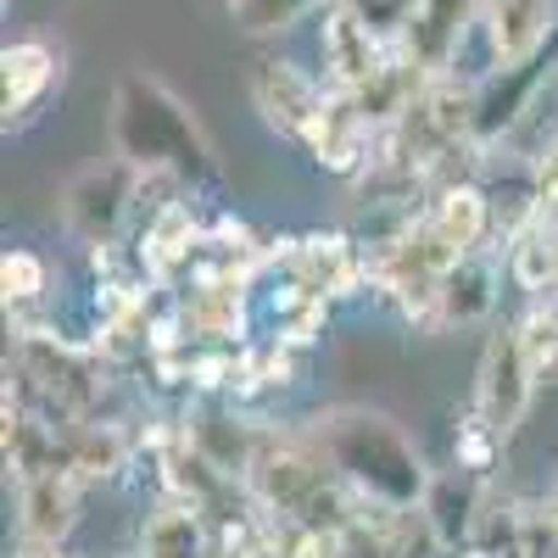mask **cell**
I'll return each instance as SVG.
<instances>
[{"mask_svg":"<svg viewBox=\"0 0 558 558\" xmlns=\"http://www.w3.org/2000/svg\"><path fill=\"white\" fill-rule=\"evenodd\" d=\"M17 558H62V542H57V536L23 531V536H17Z\"/></svg>","mask_w":558,"mask_h":558,"instance_id":"cell-24","label":"cell"},{"mask_svg":"<svg viewBox=\"0 0 558 558\" xmlns=\"http://www.w3.org/2000/svg\"><path fill=\"white\" fill-rule=\"evenodd\" d=\"M68 525H73V475L68 470H34L23 481V531L62 542Z\"/></svg>","mask_w":558,"mask_h":558,"instance_id":"cell-17","label":"cell"},{"mask_svg":"<svg viewBox=\"0 0 558 558\" xmlns=\"http://www.w3.org/2000/svg\"><path fill=\"white\" fill-rule=\"evenodd\" d=\"M235 28L241 34H279V28H291L313 12H324V0H235Z\"/></svg>","mask_w":558,"mask_h":558,"instance_id":"cell-21","label":"cell"},{"mask_svg":"<svg viewBox=\"0 0 558 558\" xmlns=\"http://www.w3.org/2000/svg\"><path fill=\"white\" fill-rule=\"evenodd\" d=\"M62 57L45 39H17L0 51V84H7V123H28L34 107L57 89Z\"/></svg>","mask_w":558,"mask_h":558,"instance_id":"cell-13","label":"cell"},{"mask_svg":"<svg viewBox=\"0 0 558 558\" xmlns=\"http://www.w3.org/2000/svg\"><path fill=\"white\" fill-rule=\"evenodd\" d=\"M481 34H486L492 68L536 62L553 34V0H497V7L481 12Z\"/></svg>","mask_w":558,"mask_h":558,"instance_id":"cell-12","label":"cell"},{"mask_svg":"<svg viewBox=\"0 0 558 558\" xmlns=\"http://www.w3.org/2000/svg\"><path fill=\"white\" fill-rule=\"evenodd\" d=\"M324 302H330V296L307 291L302 279L274 274V286H268V318H274V336H279V341H291V347H307V341L324 330Z\"/></svg>","mask_w":558,"mask_h":558,"instance_id":"cell-16","label":"cell"},{"mask_svg":"<svg viewBox=\"0 0 558 558\" xmlns=\"http://www.w3.org/2000/svg\"><path fill=\"white\" fill-rule=\"evenodd\" d=\"M375 140H380V129L368 123V112L357 107L352 89H330V101L313 118L302 146L324 173H363L368 157H375Z\"/></svg>","mask_w":558,"mask_h":558,"instance_id":"cell-8","label":"cell"},{"mask_svg":"<svg viewBox=\"0 0 558 558\" xmlns=\"http://www.w3.org/2000/svg\"><path fill=\"white\" fill-rule=\"evenodd\" d=\"M268 274H291L318 296H352L357 286H368V252H357V241L347 235H302L268 257Z\"/></svg>","mask_w":558,"mask_h":558,"instance_id":"cell-6","label":"cell"},{"mask_svg":"<svg viewBox=\"0 0 558 558\" xmlns=\"http://www.w3.org/2000/svg\"><path fill=\"white\" fill-rule=\"evenodd\" d=\"M520 330V347L536 368V380H558V302L536 296V307L514 324Z\"/></svg>","mask_w":558,"mask_h":558,"instance_id":"cell-19","label":"cell"},{"mask_svg":"<svg viewBox=\"0 0 558 558\" xmlns=\"http://www.w3.org/2000/svg\"><path fill=\"white\" fill-rule=\"evenodd\" d=\"M425 218L441 229L458 252H481V241L492 235V191H481L475 179L436 184V202H430Z\"/></svg>","mask_w":558,"mask_h":558,"instance_id":"cell-15","label":"cell"},{"mask_svg":"<svg viewBox=\"0 0 558 558\" xmlns=\"http://www.w3.org/2000/svg\"><path fill=\"white\" fill-rule=\"evenodd\" d=\"M318 51H324V68H330L336 89H357V84H368L386 68L391 45H386V34L375 23L352 7V0H330L324 17H318Z\"/></svg>","mask_w":558,"mask_h":558,"instance_id":"cell-5","label":"cell"},{"mask_svg":"<svg viewBox=\"0 0 558 558\" xmlns=\"http://www.w3.org/2000/svg\"><path fill=\"white\" fill-rule=\"evenodd\" d=\"M536 386H542V380H536V368H531V357H525V347H520V330H497V336L486 341V352H481L475 413L508 441V436L520 430V418H525Z\"/></svg>","mask_w":558,"mask_h":558,"instance_id":"cell-4","label":"cell"},{"mask_svg":"<svg viewBox=\"0 0 558 558\" xmlns=\"http://www.w3.org/2000/svg\"><path fill=\"white\" fill-rule=\"evenodd\" d=\"M202 246H207V229L191 213V202L179 196L146 223V235H140V268H146V279H157V286H173L184 268L202 263Z\"/></svg>","mask_w":558,"mask_h":558,"instance_id":"cell-11","label":"cell"},{"mask_svg":"<svg viewBox=\"0 0 558 558\" xmlns=\"http://www.w3.org/2000/svg\"><path fill=\"white\" fill-rule=\"evenodd\" d=\"M553 246H558V229H553Z\"/></svg>","mask_w":558,"mask_h":558,"instance_id":"cell-25","label":"cell"},{"mask_svg":"<svg viewBox=\"0 0 558 558\" xmlns=\"http://www.w3.org/2000/svg\"><path fill=\"white\" fill-rule=\"evenodd\" d=\"M508 279L531 296L558 291V246H553V229L547 223H525L514 241H508Z\"/></svg>","mask_w":558,"mask_h":558,"instance_id":"cell-18","label":"cell"},{"mask_svg":"<svg viewBox=\"0 0 558 558\" xmlns=\"http://www.w3.org/2000/svg\"><path fill=\"white\" fill-rule=\"evenodd\" d=\"M45 279H51V268H45V257H39V252L12 246L7 257H0V291H7V302H12V307L39 302V296H45Z\"/></svg>","mask_w":558,"mask_h":558,"instance_id":"cell-22","label":"cell"},{"mask_svg":"<svg viewBox=\"0 0 558 558\" xmlns=\"http://www.w3.org/2000/svg\"><path fill=\"white\" fill-rule=\"evenodd\" d=\"M497 447H502V436H497V430L486 425L481 413H470V418H463V430H458V470H470V475L492 470Z\"/></svg>","mask_w":558,"mask_h":558,"instance_id":"cell-23","label":"cell"},{"mask_svg":"<svg viewBox=\"0 0 558 558\" xmlns=\"http://www.w3.org/2000/svg\"><path fill=\"white\" fill-rule=\"evenodd\" d=\"M246 291H252V274H196V286L179 296L184 336L207 347H235L252 318Z\"/></svg>","mask_w":558,"mask_h":558,"instance_id":"cell-7","label":"cell"},{"mask_svg":"<svg viewBox=\"0 0 558 558\" xmlns=\"http://www.w3.org/2000/svg\"><path fill=\"white\" fill-rule=\"evenodd\" d=\"M470 23H481V0H425L397 34V51L425 68L430 78L447 73L463 51V34H470Z\"/></svg>","mask_w":558,"mask_h":558,"instance_id":"cell-10","label":"cell"},{"mask_svg":"<svg viewBox=\"0 0 558 558\" xmlns=\"http://www.w3.org/2000/svg\"><path fill=\"white\" fill-rule=\"evenodd\" d=\"M112 151L134 168H157L184 184L218 179V162H213V146H207L196 112L162 78L140 73V68L123 73L112 89Z\"/></svg>","mask_w":558,"mask_h":558,"instance_id":"cell-2","label":"cell"},{"mask_svg":"<svg viewBox=\"0 0 558 558\" xmlns=\"http://www.w3.org/2000/svg\"><path fill=\"white\" fill-rule=\"evenodd\" d=\"M146 558H202V520L191 508H168L146 525Z\"/></svg>","mask_w":558,"mask_h":558,"instance_id":"cell-20","label":"cell"},{"mask_svg":"<svg viewBox=\"0 0 558 558\" xmlns=\"http://www.w3.org/2000/svg\"><path fill=\"white\" fill-rule=\"evenodd\" d=\"M497 307V263L481 252H463L441 274V302H436V330L447 324H481Z\"/></svg>","mask_w":558,"mask_h":558,"instance_id":"cell-14","label":"cell"},{"mask_svg":"<svg viewBox=\"0 0 558 558\" xmlns=\"http://www.w3.org/2000/svg\"><path fill=\"white\" fill-rule=\"evenodd\" d=\"M229 7H235V0H229Z\"/></svg>","mask_w":558,"mask_h":558,"instance_id":"cell-26","label":"cell"},{"mask_svg":"<svg viewBox=\"0 0 558 558\" xmlns=\"http://www.w3.org/2000/svg\"><path fill=\"white\" fill-rule=\"evenodd\" d=\"M134 191H140V168L112 157L101 168H84L73 184H68V196H62V218L78 241L89 246H107L118 241V229L134 218Z\"/></svg>","mask_w":558,"mask_h":558,"instance_id":"cell-3","label":"cell"},{"mask_svg":"<svg viewBox=\"0 0 558 558\" xmlns=\"http://www.w3.org/2000/svg\"><path fill=\"white\" fill-rule=\"evenodd\" d=\"M252 101L263 112V123L274 134H286V140H307L313 118L324 112V101H330V89H324L313 73H302L296 62H257L252 73Z\"/></svg>","mask_w":558,"mask_h":558,"instance_id":"cell-9","label":"cell"},{"mask_svg":"<svg viewBox=\"0 0 558 558\" xmlns=\"http://www.w3.org/2000/svg\"><path fill=\"white\" fill-rule=\"evenodd\" d=\"M307 441L347 481V492H357V502L408 514V508H425V497L436 486L430 470H425V458H418V447L402 436V425L386 418V413H375V408L313 413Z\"/></svg>","mask_w":558,"mask_h":558,"instance_id":"cell-1","label":"cell"}]
</instances>
